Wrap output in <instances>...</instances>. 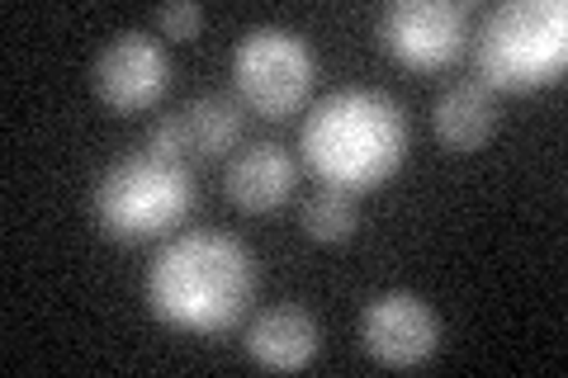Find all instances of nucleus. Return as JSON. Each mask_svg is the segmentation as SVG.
<instances>
[{"label": "nucleus", "instance_id": "1", "mask_svg": "<svg viewBox=\"0 0 568 378\" xmlns=\"http://www.w3.org/2000/svg\"><path fill=\"white\" fill-rule=\"evenodd\" d=\"M256 298V256L227 232H181L148 265V308L171 331L219 336Z\"/></svg>", "mask_w": 568, "mask_h": 378}, {"label": "nucleus", "instance_id": "2", "mask_svg": "<svg viewBox=\"0 0 568 378\" xmlns=\"http://www.w3.org/2000/svg\"><path fill=\"white\" fill-rule=\"evenodd\" d=\"M298 152H304V166L323 185L369 194L384 180H394L407 161V114L384 90L369 85L332 90L304 119Z\"/></svg>", "mask_w": 568, "mask_h": 378}, {"label": "nucleus", "instance_id": "3", "mask_svg": "<svg viewBox=\"0 0 568 378\" xmlns=\"http://www.w3.org/2000/svg\"><path fill=\"white\" fill-rule=\"evenodd\" d=\"M568 67L564 0H503L474 33V71L488 90H536Z\"/></svg>", "mask_w": 568, "mask_h": 378}, {"label": "nucleus", "instance_id": "4", "mask_svg": "<svg viewBox=\"0 0 568 378\" xmlns=\"http://www.w3.org/2000/svg\"><path fill=\"white\" fill-rule=\"evenodd\" d=\"M194 208V175L185 161L156 156V152H129L95 180L91 190V218L110 242H152L162 232L181 227Z\"/></svg>", "mask_w": 568, "mask_h": 378}, {"label": "nucleus", "instance_id": "5", "mask_svg": "<svg viewBox=\"0 0 568 378\" xmlns=\"http://www.w3.org/2000/svg\"><path fill=\"white\" fill-rule=\"evenodd\" d=\"M317 76L313 48L294 29L261 24L246 29L233 48V85L242 110L261 119H290L308 104V90Z\"/></svg>", "mask_w": 568, "mask_h": 378}, {"label": "nucleus", "instance_id": "6", "mask_svg": "<svg viewBox=\"0 0 568 378\" xmlns=\"http://www.w3.org/2000/svg\"><path fill=\"white\" fill-rule=\"evenodd\" d=\"M469 29L459 0H394L379 14V43L407 71H446L469 48Z\"/></svg>", "mask_w": 568, "mask_h": 378}, {"label": "nucleus", "instance_id": "7", "mask_svg": "<svg viewBox=\"0 0 568 378\" xmlns=\"http://www.w3.org/2000/svg\"><path fill=\"white\" fill-rule=\"evenodd\" d=\"M171 81H175L171 52L162 48V39H152V33H142V29L114 33V39L100 48L95 67H91L95 95L110 104L114 114L152 110V104L171 90Z\"/></svg>", "mask_w": 568, "mask_h": 378}, {"label": "nucleus", "instance_id": "8", "mask_svg": "<svg viewBox=\"0 0 568 378\" xmlns=\"http://www.w3.org/2000/svg\"><path fill=\"white\" fill-rule=\"evenodd\" d=\"M440 327L436 308L407 289H388L365 303L361 313V346L365 355L384 369H417L440 350Z\"/></svg>", "mask_w": 568, "mask_h": 378}, {"label": "nucleus", "instance_id": "9", "mask_svg": "<svg viewBox=\"0 0 568 378\" xmlns=\"http://www.w3.org/2000/svg\"><path fill=\"white\" fill-rule=\"evenodd\" d=\"M237 137H242V100L200 95L181 104L175 114L156 119L142 147L171 161H219L237 147Z\"/></svg>", "mask_w": 568, "mask_h": 378}, {"label": "nucleus", "instance_id": "10", "mask_svg": "<svg viewBox=\"0 0 568 378\" xmlns=\"http://www.w3.org/2000/svg\"><path fill=\"white\" fill-rule=\"evenodd\" d=\"M294 156L280 142H252L223 171V190L242 213H275L294 194Z\"/></svg>", "mask_w": 568, "mask_h": 378}, {"label": "nucleus", "instance_id": "11", "mask_svg": "<svg viewBox=\"0 0 568 378\" xmlns=\"http://www.w3.org/2000/svg\"><path fill=\"white\" fill-rule=\"evenodd\" d=\"M317 346H323V331H317V321L304 308H294V303L256 313L252 327H246V355H252L261 369L298 374L317 359Z\"/></svg>", "mask_w": 568, "mask_h": 378}, {"label": "nucleus", "instance_id": "12", "mask_svg": "<svg viewBox=\"0 0 568 378\" xmlns=\"http://www.w3.org/2000/svg\"><path fill=\"white\" fill-rule=\"evenodd\" d=\"M432 129L436 142L455 156H469L478 152L497 129V104H493V90L478 85V81H455L436 95L432 104Z\"/></svg>", "mask_w": 568, "mask_h": 378}, {"label": "nucleus", "instance_id": "13", "mask_svg": "<svg viewBox=\"0 0 568 378\" xmlns=\"http://www.w3.org/2000/svg\"><path fill=\"white\" fill-rule=\"evenodd\" d=\"M298 223H304V232L313 242H346L355 223H361V208H355V194L351 190H336V185H323L317 194H308L304 200V213H298Z\"/></svg>", "mask_w": 568, "mask_h": 378}, {"label": "nucleus", "instance_id": "14", "mask_svg": "<svg viewBox=\"0 0 568 378\" xmlns=\"http://www.w3.org/2000/svg\"><path fill=\"white\" fill-rule=\"evenodd\" d=\"M156 29H162L171 43H190V39H200V29H204V10L194 6V0H171V6L156 10Z\"/></svg>", "mask_w": 568, "mask_h": 378}]
</instances>
